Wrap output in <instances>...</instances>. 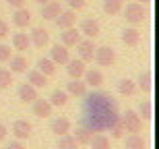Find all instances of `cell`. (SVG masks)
<instances>
[{
	"label": "cell",
	"instance_id": "cell-43",
	"mask_svg": "<svg viewBox=\"0 0 159 149\" xmlns=\"http://www.w3.org/2000/svg\"><path fill=\"white\" fill-rule=\"evenodd\" d=\"M149 2H151V0H141V4H149Z\"/></svg>",
	"mask_w": 159,
	"mask_h": 149
},
{
	"label": "cell",
	"instance_id": "cell-25",
	"mask_svg": "<svg viewBox=\"0 0 159 149\" xmlns=\"http://www.w3.org/2000/svg\"><path fill=\"white\" fill-rule=\"evenodd\" d=\"M91 137H93V133L89 131L87 126H77V131H75V141H77L79 145H89V141H91Z\"/></svg>",
	"mask_w": 159,
	"mask_h": 149
},
{
	"label": "cell",
	"instance_id": "cell-12",
	"mask_svg": "<svg viewBox=\"0 0 159 149\" xmlns=\"http://www.w3.org/2000/svg\"><path fill=\"white\" fill-rule=\"evenodd\" d=\"M66 93L72 97H83L87 93V83L81 79H70V83H66Z\"/></svg>",
	"mask_w": 159,
	"mask_h": 149
},
{
	"label": "cell",
	"instance_id": "cell-15",
	"mask_svg": "<svg viewBox=\"0 0 159 149\" xmlns=\"http://www.w3.org/2000/svg\"><path fill=\"white\" fill-rule=\"evenodd\" d=\"M139 42H141V31L139 29H134V27H126V29L122 31V44L124 46L134 48V46H139Z\"/></svg>",
	"mask_w": 159,
	"mask_h": 149
},
{
	"label": "cell",
	"instance_id": "cell-32",
	"mask_svg": "<svg viewBox=\"0 0 159 149\" xmlns=\"http://www.w3.org/2000/svg\"><path fill=\"white\" fill-rule=\"evenodd\" d=\"M103 11L107 15H118V12H122V0H103Z\"/></svg>",
	"mask_w": 159,
	"mask_h": 149
},
{
	"label": "cell",
	"instance_id": "cell-17",
	"mask_svg": "<svg viewBox=\"0 0 159 149\" xmlns=\"http://www.w3.org/2000/svg\"><path fill=\"white\" fill-rule=\"evenodd\" d=\"M12 23L17 25L19 29H23V27H27V25L31 23V12L27 11L25 6L17 8V11H15V15H12Z\"/></svg>",
	"mask_w": 159,
	"mask_h": 149
},
{
	"label": "cell",
	"instance_id": "cell-33",
	"mask_svg": "<svg viewBox=\"0 0 159 149\" xmlns=\"http://www.w3.org/2000/svg\"><path fill=\"white\" fill-rule=\"evenodd\" d=\"M58 149H77L79 143L75 141V137H70V135H62V137H58V145H56Z\"/></svg>",
	"mask_w": 159,
	"mask_h": 149
},
{
	"label": "cell",
	"instance_id": "cell-37",
	"mask_svg": "<svg viewBox=\"0 0 159 149\" xmlns=\"http://www.w3.org/2000/svg\"><path fill=\"white\" fill-rule=\"evenodd\" d=\"M66 4L70 6V11H83L85 8V0H66Z\"/></svg>",
	"mask_w": 159,
	"mask_h": 149
},
{
	"label": "cell",
	"instance_id": "cell-40",
	"mask_svg": "<svg viewBox=\"0 0 159 149\" xmlns=\"http://www.w3.org/2000/svg\"><path fill=\"white\" fill-rule=\"evenodd\" d=\"M6 133H8L6 124H2V122H0V141H4V139H6Z\"/></svg>",
	"mask_w": 159,
	"mask_h": 149
},
{
	"label": "cell",
	"instance_id": "cell-23",
	"mask_svg": "<svg viewBox=\"0 0 159 149\" xmlns=\"http://www.w3.org/2000/svg\"><path fill=\"white\" fill-rule=\"evenodd\" d=\"M37 71L43 72L46 77H52L54 72H56V64H54L52 58H39L37 60Z\"/></svg>",
	"mask_w": 159,
	"mask_h": 149
},
{
	"label": "cell",
	"instance_id": "cell-26",
	"mask_svg": "<svg viewBox=\"0 0 159 149\" xmlns=\"http://www.w3.org/2000/svg\"><path fill=\"white\" fill-rule=\"evenodd\" d=\"M48 101H50L52 106H56V108H62V106H66V101H68V93L62 91V89H54Z\"/></svg>",
	"mask_w": 159,
	"mask_h": 149
},
{
	"label": "cell",
	"instance_id": "cell-39",
	"mask_svg": "<svg viewBox=\"0 0 159 149\" xmlns=\"http://www.w3.org/2000/svg\"><path fill=\"white\" fill-rule=\"evenodd\" d=\"M6 149H25V145L17 139V141H11V143L6 145Z\"/></svg>",
	"mask_w": 159,
	"mask_h": 149
},
{
	"label": "cell",
	"instance_id": "cell-4",
	"mask_svg": "<svg viewBox=\"0 0 159 149\" xmlns=\"http://www.w3.org/2000/svg\"><path fill=\"white\" fill-rule=\"evenodd\" d=\"M93 60L99 66H114L116 64V52H114L110 46H101V48H95L93 52Z\"/></svg>",
	"mask_w": 159,
	"mask_h": 149
},
{
	"label": "cell",
	"instance_id": "cell-35",
	"mask_svg": "<svg viewBox=\"0 0 159 149\" xmlns=\"http://www.w3.org/2000/svg\"><path fill=\"white\" fill-rule=\"evenodd\" d=\"M11 83H12V72L6 68H0V89L11 87Z\"/></svg>",
	"mask_w": 159,
	"mask_h": 149
},
{
	"label": "cell",
	"instance_id": "cell-7",
	"mask_svg": "<svg viewBox=\"0 0 159 149\" xmlns=\"http://www.w3.org/2000/svg\"><path fill=\"white\" fill-rule=\"evenodd\" d=\"M85 62H83L81 58H68V62H66V72H68V77L70 79H81L83 75H85Z\"/></svg>",
	"mask_w": 159,
	"mask_h": 149
},
{
	"label": "cell",
	"instance_id": "cell-19",
	"mask_svg": "<svg viewBox=\"0 0 159 149\" xmlns=\"http://www.w3.org/2000/svg\"><path fill=\"white\" fill-rule=\"evenodd\" d=\"M99 23L95 21V19H85L81 23V33H85L87 37H91V40H95V37L99 35Z\"/></svg>",
	"mask_w": 159,
	"mask_h": 149
},
{
	"label": "cell",
	"instance_id": "cell-8",
	"mask_svg": "<svg viewBox=\"0 0 159 149\" xmlns=\"http://www.w3.org/2000/svg\"><path fill=\"white\" fill-rule=\"evenodd\" d=\"M50 58L54 60V64H66L68 62V48L62 46V44H54L52 50H50Z\"/></svg>",
	"mask_w": 159,
	"mask_h": 149
},
{
	"label": "cell",
	"instance_id": "cell-30",
	"mask_svg": "<svg viewBox=\"0 0 159 149\" xmlns=\"http://www.w3.org/2000/svg\"><path fill=\"white\" fill-rule=\"evenodd\" d=\"M147 143H145V139L139 135V133H132L128 139H126V149H145Z\"/></svg>",
	"mask_w": 159,
	"mask_h": 149
},
{
	"label": "cell",
	"instance_id": "cell-10",
	"mask_svg": "<svg viewBox=\"0 0 159 149\" xmlns=\"http://www.w3.org/2000/svg\"><path fill=\"white\" fill-rule=\"evenodd\" d=\"M56 25H58L60 29H68V27H75L77 23V12L75 11H60V15L56 19Z\"/></svg>",
	"mask_w": 159,
	"mask_h": 149
},
{
	"label": "cell",
	"instance_id": "cell-13",
	"mask_svg": "<svg viewBox=\"0 0 159 149\" xmlns=\"http://www.w3.org/2000/svg\"><path fill=\"white\" fill-rule=\"evenodd\" d=\"M31 104H33V114H35V116H39V118L52 116V108L54 106L48 100H39V97H37V100H33Z\"/></svg>",
	"mask_w": 159,
	"mask_h": 149
},
{
	"label": "cell",
	"instance_id": "cell-36",
	"mask_svg": "<svg viewBox=\"0 0 159 149\" xmlns=\"http://www.w3.org/2000/svg\"><path fill=\"white\" fill-rule=\"evenodd\" d=\"M11 48L8 46H4V44H0V62H8V58H11Z\"/></svg>",
	"mask_w": 159,
	"mask_h": 149
},
{
	"label": "cell",
	"instance_id": "cell-34",
	"mask_svg": "<svg viewBox=\"0 0 159 149\" xmlns=\"http://www.w3.org/2000/svg\"><path fill=\"white\" fill-rule=\"evenodd\" d=\"M107 131L112 133V137H114V139H122V137H124V133H126V131H124V124H122V120H120V118L116 120V122H114V124L110 126Z\"/></svg>",
	"mask_w": 159,
	"mask_h": 149
},
{
	"label": "cell",
	"instance_id": "cell-27",
	"mask_svg": "<svg viewBox=\"0 0 159 149\" xmlns=\"http://www.w3.org/2000/svg\"><path fill=\"white\" fill-rule=\"evenodd\" d=\"M134 91H136V83L132 81V79H122L118 83V93L120 95H134Z\"/></svg>",
	"mask_w": 159,
	"mask_h": 149
},
{
	"label": "cell",
	"instance_id": "cell-11",
	"mask_svg": "<svg viewBox=\"0 0 159 149\" xmlns=\"http://www.w3.org/2000/svg\"><path fill=\"white\" fill-rule=\"evenodd\" d=\"M29 40L35 48H46L48 44H50V33H48L46 29H41V27H35V29L31 31Z\"/></svg>",
	"mask_w": 159,
	"mask_h": 149
},
{
	"label": "cell",
	"instance_id": "cell-31",
	"mask_svg": "<svg viewBox=\"0 0 159 149\" xmlns=\"http://www.w3.org/2000/svg\"><path fill=\"white\" fill-rule=\"evenodd\" d=\"M89 145H91V149H110V139L99 133V135H93L91 137Z\"/></svg>",
	"mask_w": 159,
	"mask_h": 149
},
{
	"label": "cell",
	"instance_id": "cell-42",
	"mask_svg": "<svg viewBox=\"0 0 159 149\" xmlns=\"http://www.w3.org/2000/svg\"><path fill=\"white\" fill-rule=\"evenodd\" d=\"M35 2H39V4H46V2H50V0H35Z\"/></svg>",
	"mask_w": 159,
	"mask_h": 149
},
{
	"label": "cell",
	"instance_id": "cell-9",
	"mask_svg": "<svg viewBox=\"0 0 159 149\" xmlns=\"http://www.w3.org/2000/svg\"><path fill=\"white\" fill-rule=\"evenodd\" d=\"M17 95H19V100L23 101V104H31L33 100H37V89L33 87V85H29V83H21L19 89H17Z\"/></svg>",
	"mask_w": 159,
	"mask_h": 149
},
{
	"label": "cell",
	"instance_id": "cell-28",
	"mask_svg": "<svg viewBox=\"0 0 159 149\" xmlns=\"http://www.w3.org/2000/svg\"><path fill=\"white\" fill-rule=\"evenodd\" d=\"M136 87L143 89L145 93H149V91L153 89V77H151V72L149 71L141 72V75H139V83H136Z\"/></svg>",
	"mask_w": 159,
	"mask_h": 149
},
{
	"label": "cell",
	"instance_id": "cell-29",
	"mask_svg": "<svg viewBox=\"0 0 159 149\" xmlns=\"http://www.w3.org/2000/svg\"><path fill=\"white\" fill-rule=\"evenodd\" d=\"M139 116H141L145 122H149V120L153 118V104H151V100H143L141 106H139Z\"/></svg>",
	"mask_w": 159,
	"mask_h": 149
},
{
	"label": "cell",
	"instance_id": "cell-21",
	"mask_svg": "<svg viewBox=\"0 0 159 149\" xmlns=\"http://www.w3.org/2000/svg\"><path fill=\"white\" fill-rule=\"evenodd\" d=\"M27 81H29V85H33L35 89H41V87L48 85V77L39 71H29L27 72Z\"/></svg>",
	"mask_w": 159,
	"mask_h": 149
},
{
	"label": "cell",
	"instance_id": "cell-3",
	"mask_svg": "<svg viewBox=\"0 0 159 149\" xmlns=\"http://www.w3.org/2000/svg\"><path fill=\"white\" fill-rule=\"evenodd\" d=\"M120 120H122V124H124V131H128V133H141L143 131V118L134 110H126Z\"/></svg>",
	"mask_w": 159,
	"mask_h": 149
},
{
	"label": "cell",
	"instance_id": "cell-5",
	"mask_svg": "<svg viewBox=\"0 0 159 149\" xmlns=\"http://www.w3.org/2000/svg\"><path fill=\"white\" fill-rule=\"evenodd\" d=\"M77 52H79V58L87 64V62H91L93 60V52H95V44L91 37H87V40H79L77 42Z\"/></svg>",
	"mask_w": 159,
	"mask_h": 149
},
{
	"label": "cell",
	"instance_id": "cell-2",
	"mask_svg": "<svg viewBox=\"0 0 159 149\" xmlns=\"http://www.w3.org/2000/svg\"><path fill=\"white\" fill-rule=\"evenodd\" d=\"M124 19L132 25H139L147 19V11H145V6L141 2H132V4H128L124 8Z\"/></svg>",
	"mask_w": 159,
	"mask_h": 149
},
{
	"label": "cell",
	"instance_id": "cell-14",
	"mask_svg": "<svg viewBox=\"0 0 159 149\" xmlns=\"http://www.w3.org/2000/svg\"><path fill=\"white\" fill-rule=\"evenodd\" d=\"M60 11H62V6H60V2H56V0H50L46 4H41V17L48 19V21H54V19L60 15Z\"/></svg>",
	"mask_w": 159,
	"mask_h": 149
},
{
	"label": "cell",
	"instance_id": "cell-18",
	"mask_svg": "<svg viewBox=\"0 0 159 149\" xmlns=\"http://www.w3.org/2000/svg\"><path fill=\"white\" fill-rule=\"evenodd\" d=\"M62 46L66 48H72V46H77V42L81 40V31H77L75 27H68V29H62Z\"/></svg>",
	"mask_w": 159,
	"mask_h": 149
},
{
	"label": "cell",
	"instance_id": "cell-22",
	"mask_svg": "<svg viewBox=\"0 0 159 149\" xmlns=\"http://www.w3.org/2000/svg\"><path fill=\"white\" fill-rule=\"evenodd\" d=\"M31 46V40L27 33H15L12 35V48L19 50V52H23V50H27Z\"/></svg>",
	"mask_w": 159,
	"mask_h": 149
},
{
	"label": "cell",
	"instance_id": "cell-41",
	"mask_svg": "<svg viewBox=\"0 0 159 149\" xmlns=\"http://www.w3.org/2000/svg\"><path fill=\"white\" fill-rule=\"evenodd\" d=\"M8 4L15 8H21V6H25V0H8Z\"/></svg>",
	"mask_w": 159,
	"mask_h": 149
},
{
	"label": "cell",
	"instance_id": "cell-1",
	"mask_svg": "<svg viewBox=\"0 0 159 149\" xmlns=\"http://www.w3.org/2000/svg\"><path fill=\"white\" fill-rule=\"evenodd\" d=\"M83 97H85V104H83V126H87L91 133L107 131L120 118L116 101L107 93L93 91V93H85Z\"/></svg>",
	"mask_w": 159,
	"mask_h": 149
},
{
	"label": "cell",
	"instance_id": "cell-20",
	"mask_svg": "<svg viewBox=\"0 0 159 149\" xmlns=\"http://www.w3.org/2000/svg\"><path fill=\"white\" fill-rule=\"evenodd\" d=\"M85 83L89 85V87H101L103 85V75H101V71H95V68H91V71H85Z\"/></svg>",
	"mask_w": 159,
	"mask_h": 149
},
{
	"label": "cell",
	"instance_id": "cell-16",
	"mask_svg": "<svg viewBox=\"0 0 159 149\" xmlns=\"http://www.w3.org/2000/svg\"><path fill=\"white\" fill-rule=\"evenodd\" d=\"M50 128H52L54 135L62 137V135H68V133H70L72 124H70V120H68V118H54L52 124H50Z\"/></svg>",
	"mask_w": 159,
	"mask_h": 149
},
{
	"label": "cell",
	"instance_id": "cell-38",
	"mask_svg": "<svg viewBox=\"0 0 159 149\" xmlns=\"http://www.w3.org/2000/svg\"><path fill=\"white\" fill-rule=\"evenodd\" d=\"M6 35H8V23L0 19V40H2V37H6Z\"/></svg>",
	"mask_w": 159,
	"mask_h": 149
},
{
	"label": "cell",
	"instance_id": "cell-6",
	"mask_svg": "<svg viewBox=\"0 0 159 149\" xmlns=\"http://www.w3.org/2000/svg\"><path fill=\"white\" fill-rule=\"evenodd\" d=\"M31 131H33V126H31V122H27V120H15V122H12V135H15L19 141L29 139Z\"/></svg>",
	"mask_w": 159,
	"mask_h": 149
},
{
	"label": "cell",
	"instance_id": "cell-24",
	"mask_svg": "<svg viewBox=\"0 0 159 149\" xmlns=\"http://www.w3.org/2000/svg\"><path fill=\"white\" fill-rule=\"evenodd\" d=\"M8 62H11V72H25L27 71V58L25 56H11L8 58Z\"/></svg>",
	"mask_w": 159,
	"mask_h": 149
}]
</instances>
